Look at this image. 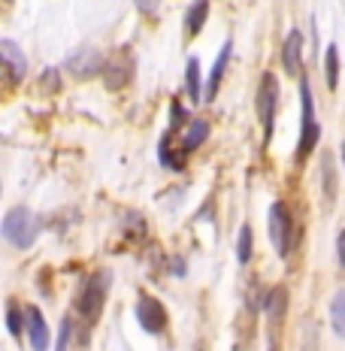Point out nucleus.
I'll list each match as a JSON object with an SVG mask.
<instances>
[{"label": "nucleus", "instance_id": "3", "mask_svg": "<svg viewBox=\"0 0 345 351\" xmlns=\"http://www.w3.org/2000/svg\"><path fill=\"white\" fill-rule=\"evenodd\" d=\"M300 104H303V124H300V143H297V160H306L315 152V145L321 140V124L315 119V104L312 91L306 85V79H300Z\"/></svg>", "mask_w": 345, "mask_h": 351}, {"label": "nucleus", "instance_id": "19", "mask_svg": "<svg viewBox=\"0 0 345 351\" xmlns=\"http://www.w3.org/2000/svg\"><path fill=\"white\" fill-rule=\"evenodd\" d=\"M237 258H239V263H248V261H252V228H248V224H242V230H239Z\"/></svg>", "mask_w": 345, "mask_h": 351}, {"label": "nucleus", "instance_id": "4", "mask_svg": "<svg viewBox=\"0 0 345 351\" xmlns=\"http://www.w3.org/2000/svg\"><path fill=\"white\" fill-rule=\"evenodd\" d=\"M276 104H278V79L273 73H263L261 85H258V119H261V128H263V143L273 140Z\"/></svg>", "mask_w": 345, "mask_h": 351}, {"label": "nucleus", "instance_id": "20", "mask_svg": "<svg viewBox=\"0 0 345 351\" xmlns=\"http://www.w3.org/2000/svg\"><path fill=\"white\" fill-rule=\"evenodd\" d=\"M6 327L12 336H21V309L16 303H6Z\"/></svg>", "mask_w": 345, "mask_h": 351}, {"label": "nucleus", "instance_id": "17", "mask_svg": "<svg viewBox=\"0 0 345 351\" xmlns=\"http://www.w3.org/2000/svg\"><path fill=\"white\" fill-rule=\"evenodd\" d=\"M330 321H333L336 336H342V339H345V288L336 291L333 303H330Z\"/></svg>", "mask_w": 345, "mask_h": 351}, {"label": "nucleus", "instance_id": "1", "mask_svg": "<svg viewBox=\"0 0 345 351\" xmlns=\"http://www.w3.org/2000/svg\"><path fill=\"white\" fill-rule=\"evenodd\" d=\"M109 282H112V276H109L106 269H100V273H94L91 279L82 285V291H79V297H76V312L85 321H97L100 318L104 303H106V294H109Z\"/></svg>", "mask_w": 345, "mask_h": 351}, {"label": "nucleus", "instance_id": "23", "mask_svg": "<svg viewBox=\"0 0 345 351\" xmlns=\"http://www.w3.org/2000/svg\"><path fill=\"white\" fill-rule=\"evenodd\" d=\"M43 91H58V70L43 73Z\"/></svg>", "mask_w": 345, "mask_h": 351}, {"label": "nucleus", "instance_id": "11", "mask_svg": "<svg viewBox=\"0 0 345 351\" xmlns=\"http://www.w3.org/2000/svg\"><path fill=\"white\" fill-rule=\"evenodd\" d=\"M25 315H27V336H31L34 351H49V327H46L43 312L36 306H27Z\"/></svg>", "mask_w": 345, "mask_h": 351}, {"label": "nucleus", "instance_id": "18", "mask_svg": "<svg viewBox=\"0 0 345 351\" xmlns=\"http://www.w3.org/2000/svg\"><path fill=\"white\" fill-rule=\"evenodd\" d=\"M263 309H267V315L273 321L282 318L285 315V288H273V291H270V297L263 300Z\"/></svg>", "mask_w": 345, "mask_h": 351}, {"label": "nucleus", "instance_id": "14", "mask_svg": "<svg viewBox=\"0 0 345 351\" xmlns=\"http://www.w3.org/2000/svg\"><path fill=\"white\" fill-rule=\"evenodd\" d=\"M206 16H209V0H194L185 12V36H197L206 25Z\"/></svg>", "mask_w": 345, "mask_h": 351}, {"label": "nucleus", "instance_id": "10", "mask_svg": "<svg viewBox=\"0 0 345 351\" xmlns=\"http://www.w3.org/2000/svg\"><path fill=\"white\" fill-rule=\"evenodd\" d=\"M282 64L288 70V76L303 79V36H300V31H294V27L282 46Z\"/></svg>", "mask_w": 345, "mask_h": 351}, {"label": "nucleus", "instance_id": "7", "mask_svg": "<svg viewBox=\"0 0 345 351\" xmlns=\"http://www.w3.org/2000/svg\"><path fill=\"white\" fill-rule=\"evenodd\" d=\"M136 321H139V327H143L145 333H164V327H167V309H164V303H160L158 297H152V294L139 297V303H136Z\"/></svg>", "mask_w": 345, "mask_h": 351}, {"label": "nucleus", "instance_id": "6", "mask_svg": "<svg viewBox=\"0 0 345 351\" xmlns=\"http://www.w3.org/2000/svg\"><path fill=\"white\" fill-rule=\"evenodd\" d=\"M104 79H106L109 91H119V88H124L134 79V55H130V49H119V52H112L106 58Z\"/></svg>", "mask_w": 345, "mask_h": 351}, {"label": "nucleus", "instance_id": "5", "mask_svg": "<svg viewBox=\"0 0 345 351\" xmlns=\"http://www.w3.org/2000/svg\"><path fill=\"white\" fill-rule=\"evenodd\" d=\"M270 239H273L278 258H288L294 245V218L285 203H273L270 206Z\"/></svg>", "mask_w": 345, "mask_h": 351}, {"label": "nucleus", "instance_id": "24", "mask_svg": "<svg viewBox=\"0 0 345 351\" xmlns=\"http://www.w3.org/2000/svg\"><path fill=\"white\" fill-rule=\"evenodd\" d=\"M134 3L139 6V12H145V16H155L160 0H134Z\"/></svg>", "mask_w": 345, "mask_h": 351}, {"label": "nucleus", "instance_id": "15", "mask_svg": "<svg viewBox=\"0 0 345 351\" xmlns=\"http://www.w3.org/2000/svg\"><path fill=\"white\" fill-rule=\"evenodd\" d=\"M185 79H188L185 88H188L191 104H200V100H203V82H200V61H197V58H191V61H188Z\"/></svg>", "mask_w": 345, "mask_h": 351}, {"label": "nucleus", "instance_id": "26", "mask_svg": "<svg viewBox=\"0 0 345 351\" xmlns=\"http://www.w3.org/2000/svg\"><path fill=\"white\" fill-rule=\"evenodd\" d=\"M342 160H345V143H342Z\"/></svg>", "mask_w": 345, "mask_h": 351}, {"label": "nucleus", "instance_id": "22", "mask_svg": "<svg viewBox=\"0 0 345 351\" xmlns=\"http://www.w3.org/2000/svg\"><path fill=\"white\" fill-rule=\"evenodd\" d=\"M324 185H327V200L333 197V158H324Z\"/></svg>", "mask_w": 345, "mask_h": 351}, {"label": "nucleus", "instance_id": "21", "mask_svg": "<svg viewBox=\"0 0 345 351\" xmlns=\"http://www.w3.org/2000/svg\"><path fill=\"white\" fill-rule=\"evenodd\" d=\"M70 336H73V321L67 318L61 324V333H58V348L55 351H70Z\"/></svg>", "mask_w": 345, "mask_h": 351}, {"label": "nucleus", "instance_id": "16", "mask_svg": "<svg viewBox=\"0 0 345 351\" xmlns=\"http://www.w3.org/2000/svg\"><path fill=\"white\" fill-rule=\"evenodd\" d=\"M324 70H327V88L336 91L340 85V46H327V55H324Z\"/></svg>", "mask_w": 345, "mask_h": 351}, {"label": "nucleus", "instance_id": "2", "mask_svg": "<svg viewBox=\"0 0 345 351\" xmlns=\"http://www.w3.org/2000/svg\"><path fill=\"white\" fill-rule=\"evenodd\" d=\"M36 233H40V224H36V218L31 215V209L16 206V209L6 212V218H3V239L10 245L31 248L34 239H36Z\"/></svg>", "mask_w": 345, "mask_h": 351}, {"label": "nucleus", "instance_id": "13", "mask_svg": "<svg viewBox=\"0 0 345 351\" xmlns=\"http://www.w3.org/2000/svg\"><path fill=\"white\" fill-rule=\"evenodd\" d=\"M230 52H233V40H224L222 52H218V61L212 64V73H209V85H206V100H212L218 94V85H222L224 79V70L227 64H230Z\"/></svg>", "mask_w": 345, "mask_h": 351}, {"label": "nucleus", "instance_id": "25", "mask_svg": "<svg viewBox=\"0 0 345 351\" xmlns=\"http://www.w3.org/2000/svg\"><path fill=\"white\" fill-rule=\"evenodd\" d=\"M336 254H340V263L345 267V230L340 233V239H336Z\"/></svg>", "mask_w": 345, "mask_h": 351}, {"label": "nucleus", "instance_id": "8", "mask_svg": "<svg viewBox=\"0 0 345 351\" xmlns=\"http://www.w3.org/2000/svg\"><path fill=\"white\" fill-rule=\"evenodd\" d=\"M104 55L97 52V49H91V46H82V49H76L70 58H67V70L73 73L76 79H91V76H97V73H104Z\"/></svg>", "mask_w": 345, "mask_h": 351}, {"label": "nucleus", "instance_id": "9", "mask_svg": "<svg viewBox=\"0 0 345 351\" xmlns=\"http://www.w3.org/2000/svg\"><path fill=\"white\" fill-rule=\"evenodd\" d=\"M0 61H3V67H6V79H10V85H19L21 79H25V73H27L25 52H21L12 40H0Z\"/></svg>", "mask_w": 345, "mask_h": 351}, {"label": "nucleus", "instance_id": "12", "mask_svg": "<svg viewBox=\"0 0 345 351\" xmlns=\"http://www.w3.org/2000/svg\"><path fill=\"white\" fill-rule=\"evenodd\" d=\"M206 136H209V124L206 121H203V119L188 121L185 128H182V145H179V149L185 152V155H191L194 149H200V145L206 143Z\"/></svg>", "mask_w": 345, "mask_h": 351}]
</instances>
